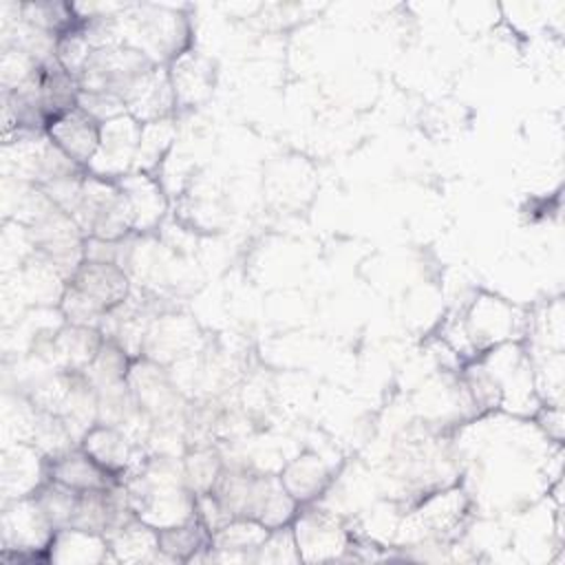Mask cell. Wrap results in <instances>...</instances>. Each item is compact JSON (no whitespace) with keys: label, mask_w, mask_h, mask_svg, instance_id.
Here are the masks:
<instances>
[{"label":"cell","mask_w":565,"mask_h":565,"mask_svg":"<svg viewBox=\"0 0 565 565\" xmlns=\"http://www.w3.org/2000/svg\"><path fill=\"white\" fill-rule=\"evenodd\" d=\"M51 139L73 161H88L99 146L93 119L82 110H66L51 119Z\"/></svg>","instance_id":"cell-1"}]
</instances>
